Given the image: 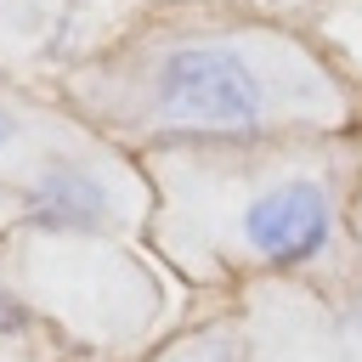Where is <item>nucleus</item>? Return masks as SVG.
Here are the masks:
<instances>
[{"instance_id":"nucleus-1","label":"nucleus","mask_w":362,"mask_h":362,"mask_svg":"<svg viewBox=\"0 0 362 362\" xmlns=\"http://www.w3.org/2000/svg\"><path fill=\"white\" fill-rule=\"evenodd\" d=\"M209 147L170 164V255L192 266H243V272H317L345 249V175L328 153H249Z\"/></svg>"},{"instance_id":"nucleus-2","label":"nucleus","mask_w":362,"mask_h":362,"mask_svg":"<svg viewBox=\"0 0 362 362\" xmlns=\"http://www.w3.org/2000/svg\"><path fill=\"white\" fill-rule=\"evenodd\" d=\"M345 113L328 74L272 34H181L124 85V119L181 147H243Z\"/></svg>"},{"instance_id":"nucleus-3","label":"nucleus","mask_w":362,"mask_h":362,"mask_svg":"<svg viewBox=\"0 0 362 362\" xmlns=\"http://www.w3.org/2000/svg\"><path fill=\"white\" fill-rule=\"evenodd\" d=\"M136 209V181L124 164L74 147V141H51L40 147V158L28 164L23 181V221L40 232H68V238H96V232H119L130 226Z\"/></svg>"},{"instance_id":"nucleus-4","label":"nucleus","mask_w":362,"mask_h":362,"mask_svg":"<svg viewBox=\"0 0 362 362\" xmlns=\"http://www.w3.org/2000/svg\"><path fill=\"white\" fill-rule=\"evenodd\" d=\"M23 136H28V130H23V119H17L11 107H0V158H11V153L23 147Z\"/></svg>"},{"instance_id":"nucleus-5","label":"nucleus","mask_w":362,"mask_h":362,"mask_svg":"<svg viewBox=\"0 0 362 362\" xmlns=\"http://www.w3.org/2000/svg\"><path fill=\"white\" fill-rule=\"evenodd\" d=\"M23 322H28V305L0 283V328H23Z\"/></svg>"},{"instance_id":"nucleus-6","label":"nucleus","mask_w":362,"mask_h":362,"mask_svg":"<svg viewBox=\"0 0 362 362\" xmlns=\"http://www.w3.org/2000/svg\"><path fill=\"white\" fill-rule=\"evenodd\" d=\"M351 215H356V226H362V192H356V204H351Z\"/></svg>"}]
</instances>
